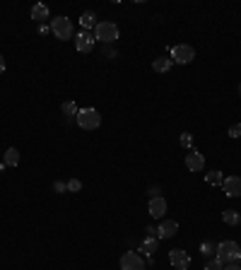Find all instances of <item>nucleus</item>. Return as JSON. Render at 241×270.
<instances>
[{
    "label": "nucleus",
    "mask_w": 241,
    "mask_h": 270,
    "mask_svg": "<svg viewBox=\"0 0 241 270\" xmlns=\"http://www.w3.org/2000/svg\"><path fill=\"white\" fill-rule=\"evenodd\" d=\"M51 34L56 39H63V41H68V39H73V22L68 17H56V19H51Z\"/></svg>",
    "instance_id": "obj_4"
},
{
    "label": "nucleus",
    "mask_w": 241,
    "mask_h": 270,
    "mask_svg": "<svg viewBox=\"0 0 241 270\" xmlns=\"http://www.w3.org/2000/svg\"><path fill=\"white\" fill-rule=\"evenodd\" d=\"M239 224H241V220H239Z\"/></svg>",
    "instance_id": "obj_34"
},
{
    "label": "nucleus",
    "mask_w": 241,
    "mask_h": 270,
    "mask_svg": "<svg viewBox=\"0 0 241 270\" xmlns=\"http://www.w3.org/2000/svg\"><path fill=\"white\" fill-rule=\"evenodd\" d=\"M159 249V239L157 236H145L140 242V256H147V263H152V256Z\"/></svg>",
    "instance_id": "obj_12"
},
{
    "label": "nucleus",
    "mask_w": 241,
    "mask_h": 270,
    "mask_svg": "<svg viewBox=\"0 0 241 270\" xmlns=\"http://www.w3.org/2000/svg\"><path fill=\"white\" fill-rule=\"evenodd\" d=\"M171 66H174V61L167 58V56L155 58V61H152V70H155V73H167V70H171Z\"/></svg>",
    "instance_id": "obj_16"
},
{
    "label": "nucleus",
    "mask_w": 241,
    "mask_h": 270,
    "mask_svg": "<svg viewBox=\"0 0 241 270\" xmlns=\"http://www.w3.org/2000/svg\"><path fill=\"white\" fill-rule=\"evenodd\" d=\"M222 191L229 198H239L241 196V176H224Z\"/></svg>",
    "instance_id": "obj_11"
},
{
    "label": "nucleus",
    "mask_w": 241,
    "mask_h": 270,
    "mask_svg": "<svg viewBox=\"0 0 241 270\" xmlns=\"http://www.w3.org/2000/svg\"><path fill=\"white\" fill-rule=\"evenodd\" d=\"M200 253H203L205 258L210 261L213 256H217V242H210V239H207V242H203V244H200Z\"/></svg>",
    "instance_id": "obj_19"
},
{
    "label": "nucleus",
    "mask_w": 241,
    "mask_h": 270,
    "mask_svg": "<svg viewBox=\"0 0 241 270\" xmlns=\"http://www.w3.org/2000/svg\"><path fill=\"white\" fill-rule=\"evenodd\" d=\"M75 121L77 126L82 128V131H97L99 126H102V113L92 109V106H87V109H80L77 116H75Z\"/></svg>",
    "instance_id": "obj_2"
},
{
    "label": "nucleus",
    "mask_w": 241,
    "mask_h": 270,
    "mask_svg": "<svg viewBox=\"0 0 241 270\" xmlns=\"http://www.w3.org/2000/svg\"><path fill=\"white\" fill-rule=\"evenodd\" d=\"M97 24H99V22H97V15H94L92 10H84L82 15H80V27H82L84 32H94Z\"/></svg>",
    "instance_id": "obj_14"
},
{
    "label": "nucleus",
    "mask_w": 241,
    "mask_h": 270,
    "mask_svg": "<svg viewBox=\"0 0 241 270\" xmlns=\"http://www.w3.org/2000/svg\"><path fill=\"white\" fill-rule=\"evenodd\" d=\"M3 164H5V167H17V164H19V152H17V147H8V149H5Z\"/></svg>",
    "instance_id": "obj_17"
},
{
    "label": "nucleus",
    "mask_w": 241,
    "mask_h": 270,
    "mask_svg": "<svg viewBox=\"0 0 241 270\" xmlns=\"http://www.w3.org/2000/svg\"><path fill=\"white\" fill-rule=\"evenodd\" d=\"M239 94H241V82H239Z\"/></svg>",
    "instance_id": "obj_33"
},
{
    "label": "nucleus",
    "mask_w": 241,
    "mask_h": 270,
    "mask_svg": "<svg viewBox=\"0 0 241 270\" xmlns=\"http://www.w3.org/2000/svg\"><path fill=\"white\" fill-rule=\"evenodd\" d=\"M149 215L155 217V220H164V215H167V200L159 196V198H149V205H147Z\"/></svg>",
    "instance_id": "obj_13"
},
{
    "label": "nucleus",
    "mask_w": 241,
    "mask_h": 270,
    "mask_svg": "<svg viewBox=\"0 0 241 270\" xmlns=\"http://www.w3.org/2000/svg\"><path fill=\"white\" fill-rule=\"evenodd\" d=\"M53 191H56V193H68V181H56V184H53Z\"/></svg>",
    "instance_id": "obj_27"
},
{
    "label": "nucleus",
    "mask_w": 241,
    "mask_h": 270,
    "mask_svg": "<svg viewBox=\"0 0 241 270\" xmlns=\"http://www.w3.org/2000/svg\"><path fill=\"white\" fill-rule=\"evenodd\" d=\"M169 263L176 270H188L191 256H188V251H184V249H171V251H169Z\"/></svg>",
    "instance_id": "obj_8"
},
{
    "label": "nucleus",
    "mask_w": 241,
    "mask_h": 270,
    "mask_svg": "<svg viewBox=\"0 0 241 270\" xmlns=\"http://www.w3.org/2000/svg\"><path fill=\"white\" fill-rule=\"evenodd\" d=\"M48 5H44V3H37L34 8H32V19H37L39 24H46V19H48Z\"/></svg>",
    "instance_id": "obj_15"
},
{
    "label": "nucleus",
    "mask_w": 241,
    "mask_h": 270,
    "mask_svg": "<svg viewBox=\"0 0 241 270\" xmlns=\"http://www.w3.org/2000/svg\"><path fill=\"white\" fill-rule=\"evenodd\" d=\"M171 61L174 63H178V66H186V63H191L195 58V48L193 46H188V44H178V46L171 48Z\"/></svg>",
    "instance_id": "obj_5"
},
{
    "label": "nucleus",
    "mask_w": 241,
    "mask_h": 270,
    "mask_svg": "<svg viewBox=\"0 0 241 270\" xmlns=\"http://www.w3.org/2000/svg\"><path fill=\"white\" fill-rule=\"evenodd\" d=\"M102 53L106 58H116V56H118V51L113 48V44H104V46H102Z\"/></svg>",
    "instance_id": "obj_24"
},
{
    "label": "nucleus",
    "mask_w": 241,
    "mask_h": 270,
    "mask_svg": "<svg viewBox=\"0 0 241 270\" xmlns=\"http://www.w3.org/2000/svg\"><path fill=\"white\" fill-rule=\"evenodd\" d=\"M241 220V213H236V210H224L222 213V222L229 224V227H236Z\"/></svg>",
    "instance_id": "obj_20"
},
{
    "label": "nucleus",
    "mask_w": 241,
    "mask_h": 270,
    "mask_svg": "<svg viewBox=\"0 0 241 270\" xmlns=\"http://www.w3.org/2000/svg\"><path fill=\"white\" fill-rule=\"evenodd\" d=\"M227 135L229 138H241V123H234V126H229V131H227Z\"/></svg>",
    "instance_id": "obj_25"
},
{
    "label": "nucleus",
    "mask_w": 241,
    "mask_h": 270,
    "mask_svg": "<svg viewBox=\"0 0 241 270\" xmlns=\"http://www.w3.org/2000/svg\"><path fill=\"white\" fill-rule=\"evenodd\" d=\"M145 258L138 251H126L120 256V270H145Z\"/></svg>",
    "instance_id": "obj_6"
},
{
    "label": "nucleus",
    "mask_w": 241,
    "mask_h": 270,
    "mask_svg": "<svg viewBox=\"0 0 241 270\" xmlns=\"http://www.w3.org/2000/svg\"><path fill=\"white\" fill-rule=\"evenodd\" d=\"M145 234H147V236H157V227H152V224H149L147 229H145Z\"/></svg>",
    "instance_id": "obj_31"
},
{
    "label": "nucleus",
    "mask_w": 241,
    "mask_h": 270,
    "mask_svg": "<svg viewBox=\"0 0 241 270\" xmlns=\"http://www.w3.org/2000/svg\"><path fill=\"white\" fill-rule=\"evenodd\" d=\"M94 39L97 41H102V46L104 44H116L118 41V27H116V22H99L97 27H94Z\"/></svg>",
    "instance_id": "obj_3"
},
{
    "label": "nucleus",
    "mask_w": 241,
    "mask_h": 270,
    "mask_svg": "<svg viewBox=\"0 0 241 270\" xmlns=\"http://www.w3.org/2000/svg\"><path fill=\"white\" fill-rule=\"evenodd\" d=\"M147 193H149V198H159V196H162V188H159V186H149Z\"/></svg>",
    "instance_id": "obj_28"
},
{
    "label": "nucleus",
    "mask_w": 241,
    "mask_h": 270,
    "mask_svg": "<svg viewBox=\"0 0 241 270\" xmlns=\"http://www.w3.org/2000/svg\"><path fill=\"white\" fill-rule=\"evenodd\" d=\"M68 191H70V193L82 191V181H80V178H70V181H68Z\"/></svg>",
    "instance_id": "obj_23"
},
{
    "label": "nucleus",
    "mask_w": 241,
    "mask_h": 270,
    "mask_svg": "<svg viewBox=\"0 0 241 270\" xmlns=\"http://www.w3.org/2000/svg\"><path fill=\"white\" fill-rule=\"evenodd\" d=\"M178 145L184 149H191L193 147V135L191 133H181V138H178Z\"/></svg>",
    "instance_id": "obj_22"
},
{
    "label": "nucleus",
    "mask_w": 241,
    "mask_h": 270,
    "mask_svg": "<svg viewBox=\"0 0 241 270\" xmlns=\"http://www.w3.org/2000/svg\"><path fill=\"white\" fill-rule=\"evenodd\" d=\"M77 111H80V109H77V104L75 102H63V106H61V113H63L68 121H75Z\"/></svg>",
    "instance_id": "obj_18"
},
{
    "label": "nucleus",
    "mask_w": 241,
    "mask_h": 270,
    "mask_svg": "<svg viewBox=\"0 0 241 270\" xmlns=\"http://www.w3.org/2000/svg\"><path fill=\"white\" fill-rule=\"evenodd\" d=\"M205 181H207L210 186H222L224 174L222 171H210V174H205Z\"/></svg>",
    "instance_id": "obj_21"
},
{
    "label": "nucleus",
    "mask_w": 241,
    "mask_h": 270,
    "mask_svg": "<svg viewBox=\"0 0 241 270\" xmlns=\"http://www.w3.org/2000/svg\"><path fill=\"white\" fill-rule=\"evenodd\" d=\"M222 270H241V265H239V263H224Z\"/></svg>",
    "instance_id": "obj_30"
},
{
    "label": "nucleus",
    "mask_w": 241,
    "mask_h": 270,
    "mask_svg": "<svg viewBox=\"0 0 241 270\" xmlns=\"http://www.w3.org/2000/svg\"><path fill=\"white\" fill-rule=\"evenodd\" d=\"M94 44H97V39H94L92 32H84V29H80V32L75 34V48H77L80 53H92Z\"/></svg>",
    "instance_id": "obj_7"
},
{
    "label": "nucleus",
    "mask_w": 241,
    "mask_h": 270,
    "mask_svg": "<svg viewBox=\"0 0 241 270\" xmlns=\"http://www.w3.org/2000/svg\"><path fill=\"white\" fill-rule=\"evenodd\" d=\"M217 261L222 263H239L241 261V246L232 239H224V242L217 244V256H215Z\"/></svg>",
    "instance_id": "obj_1"
},
{
    "label": "nucleus",
    "mask_w": 241,
    "mask_h": 270,
    "mask_svg": "<svg viewBox=\"0 0 241 270\" xmlns=\"http://www.w3.org/2000/svg\"><path fill=\"white\" fill-rule=\"evenodd\" d=\"M5 68H8V63H5V58H3V56H0V75H3V73H5Z\"/></svg>",
    "instance_id": "obj_32"
},
{
    "label": "nucleus",
    "mask_w": 241,
    "mask_h": 270,
    "mask_svg": "<svg viewBox=\"0 0 241 270\" xmlns=\"http://www.w3.org/2000/svg\"><path fill=\"white\" fill-rule=\"evenodd\" d=\"M224 265L220 261H217V258H210V261L205 263V270H222Z\"/></svg>",
    "instance_id": "obj_26"
},
{
    "label": "nucleus",
    "mask_w": 241,
    "mask_h": 270,
    "mask_svg": "<svg viewBox=\"0 0 241 270\" xmlns=\"http://www.w3.org/2000/svg\"><path fill=\"white\" fill-rule=\"evenodd\" d=\"M37 32L41 34V37H46L48 32H51V24H39V27H37Z\"/></svg>",
    "instance_id": "obj_29"
},
{
    "label": "nucleus",
    "mask_w": 241,
    "mask_h": 270,
    "mask_svg": "<svg viewBox=\"0 0 241 270\" xmlns=\"http://www.w3.org/2000/svg\"><path fill=\"white\" fill-rule=\"evenodd\" d=\"M178 232V222L176 220H162L157 227V239H174Z\"/></svg>",
    "instance_id": "obj_10"
},
{
    "label": "nucleus",
    "mask_w": 241,
    "mask_h": 270,
    "mask_svg": "<svg viewBox=\"0 0 241 270\" xmlns=\"http://www.w3.org/2000/svg\"><path fill=\"white\" fill-rule=\"evenodd\" d=\"M186 169L188 171H203L205 169V155H200L198 149H188V155H186Z\"/></svg>",
    "instance_id": "obj_9"
}]
</instances>
